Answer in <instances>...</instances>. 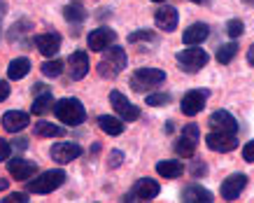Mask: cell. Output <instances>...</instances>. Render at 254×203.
<instances>
[{
	"label": "cell",
	"instance_id": "cell-1",
	"mask_svg": "<svg viewBox=\"0 0 254 203\" xmlns=\"http://www.w3.org/2000/svg\"><path fill=\"white\" fill-rule=\"evenodd\" d=\"M54 115L61 124L79 126L86 119V110L77 98H61V101L54 103Z\"/></svg>",
	"mask_w": 254,
	"mask_h": 203
},
{
	"label": "cell",
	"instance_id": "cell-2",
	"mask_svg": "<svg viewBox=\"0 0 254 203\" xmlns=\"http://www.w3.org/2000/svg\"><path fill=\"white\" fill-rule=\"evenodd\" d=\"M105 52L108 54L103 56V61L98 63V75L105 79H115L126 68V52L122 47H110Z\"/></svg>",
	"mask_w": 254,
	"mask_h": 203
},
{
	"label": "cell",
	"instance_id": "cell-3",
	"mask_svg": "<svg viewBox=\"0 0 254 203\" xmlns=\"http://www.w3.org/2000/svg\"><path fill=\"white\" fill-rule=\"evenodd\" d=\"M65 171H61V168H56V171H45L40 173L38 178L33 180V182H28V192H33V194H52L54 189H59L65 182Z\"/></svg>",
	"mask_w": 254,
	"mask_h": 203
},
{
	"label": "cell",
	"instance_id": "cell-4",
	"mask_svg": "<svg viewBox=\"0 0 254 203\" xmlns=\"http://www.w3.org/2000/svg\"><path fill=\"white\" fill-rule=\"evenodd\" d=\"M177 63L182 66V70L187 72H198L200 68H205L210 61V56L205 49H198L196 45H193L191 49H182V52H177Z\"/></svg>",
	"mask_w": 254,
	"mask_h": 203
},
{
	"label": "cell",
	"instance_id": "cell-5",
	"mask_svg": "<svg viewBox=\"0 0 254 203\" xmlns=\"http://www.w3.org/2000/svg\"><path fill=\"white\" fill-rule=\"evenodd\" d=\"M166 82V72L159 70V68H140V70L133 72L131 77V86L135 91H147L152 86H159Z\"/></svg>",
	"mask_w": 254,
	"mask_h": 203
},
{
	"label": "cell",
	"instance_id": "cell-6",
	"mask_svg": "<svg viewBox=\"0 0 254 203\" xmlns=\"http://www.w3.org/2000/svg\"><path fill=\"white\" fill-rule=\"evenodd\" d=\"M198 140H200V129L196 124H187L185 129H182L180 140L175 142V152L180 156L189 159V156L196 154V145H198Z\"/></svg>",
	"mask_w": 254,
	"mask_h": 203
},
{
	"label": "cell",
	"instance_id": "cell-7",
	"mask_svg": "<svg viewBox=\"0 0 254 203\" xmlns=\"http://www.w3.org/2000/svg\"><path fill=\"white\" fill-rule=\"evenodd\" d=\"M159 192H161V185H159L156 180L140 178L138 182L133 185L131 194L124 196V201H152V199H156V196H159Z\"/></svg>",
	"mask_w": 254,
	"mask_h": 203
},
{
	"label": "cell",
	"instance_id": "cell-8",
	"mask_svg": "<svg viewBox=\"0 0 254 203\" xmlns=\"http://www.w3.org/2000/svg\"><path fill=\"white\" fill-rule=\"evenodd\" d=\"M210 98V91L208 89H193V91H187L182 96V103H180V110L182 115L187 117H196L200 110L205 108V101Z\"/></svg>",
	"mask_w": 254,
	"mask_h": 203
},
{
	"label": "cell",
	"instance_id": "cell-9",
	"mask_svg": "<svg viewBox=\"0 0 254 203\" xmlns=\"http://www.w3.org/2000/svg\"><path fill=\"white\" fill-rule=\"evenodd\" d=\"M205 145H208V149H212V152H222V154H226V152H233V149L238 147V138H236V133H226V131H212L205 135Z\"/></svg>",
	"mask_w": 254,
	"mask_h": 203
},
{
	"label": "cell",
	"instance_id": "cell-10",
	"mask_svg": "<svg viewBox=\"0 0 254 203\" xmlns=\"http://www.w3.org/2000/svg\"><path fill=\"white\" fill-rule=\"evenodd\" d=\"M110 105L115 108V112L124 119V122H135V119H140V108L133 105V103L128 101L122 91H117V89L110 91Z\"/></svg>",
	"mask_w": 254,
	"mask_h": 203
},
{
	"label": "cell",
	"instance_id": "cell-11",
	"mask_svg": "<svg viewBox=\"0 0 254 203\" xmlns=\"http://www.w3.org/2000/svg\"><path fill=\"white\" fill-rule=\"evenodd\" d=\"M117 40V33L112 28H105V26H100L96 31L89 33V38H86V45L91 52H105L110 45H115Z\"/></svg>",
	"mask_w": 254,
	"mask_h": 203
},
{
	"label": "cell",
	"instance_id": "cell-12",
	"mask_svg": "<svg viewBox=\"0 0 254 203\" xmlns=\"http://www.w3.org/2000/svg\"><path fill=\"white\" fill-rule=\"evenodd\" d=\"M247 187V175L245 173H233L222 182V199L224 201H236L240 196V192Z\"/></svg>",
	"mask_w": 254,
	"mask_h": 203
},
{
	"label": "cell",
	"instance_id": "cell-13",
	"mask_svg": "<svg viewBox=\"0 0 254 203\" xmlns=\"http://www.w3.org/2000/svg\"><path fill=\"white\" fill-rule=\"evenodd\" d=\"M210 129H215V131H226V133H238V122L233 117L229 110H215L208 119Z\"/></svg>",
	"mask_w": 254,
	"mask_h": 203
},
{
	"label": "cell",
	"instance_id": "cell-14",
	"mask_svg": "<svg viewBox=\"0 0 254 203\" xmlns=\"http://www.w3.org/2000/svg\"><path fill=\"white\" fill-rule=\"evenodd\" d=\"M38 171V164L35 161H28V159H9L7 161V173L14 180H31Z\"/></svg>",
	"mask_w": 254,
	"mask_h": 203
},
{
	"label": "cell",
	"instance_id": "cell-15",
	"mask_svg": "<svg viewBox=\"0 0 254 203\" xmlns=\"http://www.w3.org/2000/svg\"><path fill=\"white\" fill-rule=\"evenodd\" d=\"M35 47H38V52L42 56L54 59L59 54V49H61V35L59 33H40L35 38Z\"/></svg>",
	"mask_w": 254,
	"mask_h": 203
},
{
	"label": "cell",
	"instance_id": "cell-16",
	"mask_svg": "<svg viewBox=\"0 0 254 203\" xmlns=\"http://www.w3.org/2000/svg\"><path fill=\"white\" fill-rule=\"evenodd\" d=\"M177 21H180V14H177V9L173 7V5H161V7L154 12V24L166 33L175 31Z\"/></svg>",
	"mask_w": 254,
	"mask_h": 203
},
{
	"label": "cell",
	"instance_id": "cell-17",
	"mask_svg": "<svg viewBox=\"0 0 254 203\" xmlns=\"http://www.w3.org/2000/svg\"><path fill=\"white\" fill-rule=\"evenodd\" d=\"M49 154H52V159L59 161V164H70V161H75V159L82 154V147H79L77 142H56Z\"/></svg>",
	"mask_w": 254,
	"mask_h": 203
},
{
	"label": "cell",
	"instance_id": "cell-18",
	"mask_svg": "<svg viewBox=\"0 0 254 203\" xmlns=\"http://www.w3.org/2000/svg\"><path fill=\"white\" fill-rule=\"evenodd\" d=\"M0 124H2V129H5V131L19 133V131H23L26 126L31 124V119H28V115H26V112H21V110H9V112H5V115H2Z\"/></svg>",
	"mask_w": 254,
	"mask_h": 203
},
{
	"label": "cell",
	"instance_id": "cell-19",
	"mask_svg": "<svg viewBox=\"0 0 254 203\" xmlns=\"http://www.w3.org/2000/svg\"><path fill=\"white\" fill-rule=\"evenodd\" d=\"M68 70H70V77L72 79L86 77V72H89V54L82 52V49L72 52L68 59Z\"/></svg>",
	"mask_w": 254,
	"mask_h": 203
},
{
	"label": "cell",
	"instance_id": "cell-20",
	"mask_svg": "<svg viewBox=\"0 0 254 203\" xmlns=\"http://www.w3.org/2000/svg\"><path fill=\"white\" fill-rule=\"evenodd\" d=\"M208 35H210V26L203 24V21H196V24H191L189 28H185V33H182V42L189 45V47H193V45H203V42L208 40Z\"/></svg>",
	"mask_w": 254,
	"mask_h": 203
},
{
	"label": "cell",
	"instance_id": "cell-21",
	"mask_svg": "<svg viewBox=\"0 0 254 203\" xmlns=\"http://www.w3.org/2000/svg\"><path fill=\"white\" fill-rule=\"evenodd\" d=\"M182 201L185 203H212V192L200 185H189V187L182 192Z\"/></svg>",
	"mask_w": 254,
	"mask_h": 203
},
{
	"label": "cell",
	"instance_id": "cell-22",
	"mask_svg": "<svg viewBox=\"0 0 254 203\" xmlns=\"http://www.w3.org/2000/svg\"><path fill=\"white\" fill-rule=\"evenodd\" d=\"M156 173L166 180H175L185 173V164L182 161H173V159H166V161H159L156 164Z\"/></svg>",
	"mask_w": 254,
	"mask_h": 203
},
{
	"label": "cell",
	"instance_id": "cell-23",
	"mask_svg": "<svg viewBox=\"0 0 254 203\" xmlns=\"http://www.w3.org/2000/svg\"><path fill=\"white\" fill-rule=\"evenodd\" d=\"M31 72V61L26 56H19V59H12L7 66V77L9 79H23Z\"/></svg>",
	"mask_w": 254,
	"mask_h": 203
},
{
	"label": "cell",
	"instance_id": "cell-24",
	"mask_svg": "<svg viewBox=\"0 0 254 203\" xmlns=\"http://www.w3.org/2000/svg\"><path fill=\"white\" fill-rule=\"evenodd\" d=\"M98 126L103 129V133L108 135H122L124 133V119L122 117H110V115H100Z\"/></svg>",
	"mask_w": 254,
	"mask_h": 203
},
{
	"label": "cell",
	"instance_id": "cell-25",
	"mask_svg": "<svg viewBox=\"0 0 254 203\" xmlns=\"http://www.w3.org/2000/svg\"><path fill=\"white\" fill-rule=\"evenodd\" d=\"M33 131H35L38 138H59V135H65V129L52 124V122H38V124L33 126Z\"/></svg>",
	"mask_w": 254,
	"mask_h": 203
},
{
	"label": "cell",
	"instance_id": "cell-26",
	"mask_svg": "<svg viewBox=\"0 0 254 203\" xmlns=\"http://www.w3.org/2000/svg\"><path fill=\"white\" fill-rule=\"evenodd\" d=\"M49 110H54V96L49 94V91L35 96V101H33V105H31L33 115H47Z\"/></svg>",
	"mask_w": 254,
	"mask_h": 203
},
{
	"label": "cell",
	"instance_id": "cell-27",
	"mask_svg": "<svg viewBox=\"0 0 254 203\" xmlns=\"http://www.w3.org/2000/svg\"><path fill=\"white\" fill-rule=\"evenodd\" d=\"M236 54H238V45H236V42L222 45V47L217 49V61L222 63V66H229V63L236 59Z\"/></svg>",
	"mask_w": 254,
	"mask_h": 203
},
{
	"label": "cell",
	"instance_id": "cell-28",
	"mask_svg": "<svg viewBox=\"0 0 254 203\" xmlns=\"http://www.w3.org/2000/svg\"><path fill=\"white\" fill-rule=\"evenodd\" d=\"M63 16L68 19V21H75V24H79V21H84L86 19V9L79 5V2H72V5H65V9H63Z\"/></svg>",
	"mask_w": 254,
	"mask_h": 203
},
{
	"label": "cell",
	"instance_id": "cell-29",
	"mask_svg": "<svg viewBox=\"0 0 254 203\" xmlns=\"http://www.w3.org/2000/svg\"><path fill=\"white\" fill-rule=\"evenodd\" d=\"M40 70H42L45 77H59V75L63 72V61L54 56V61H45L42 66H40Z\"/></svg>",
	"mask_w": 254,
	"mask_h": 203
},
{
	"label": "cell",
	"instance_id": "cell-30",
	"mask_svg": "<svg viewBox=\"0 0 254 203\" xmlns=\"http://www.w3.org/2000/svg\"><path fill=\"white\" fill-rule=\"evenodd\" d=\"M226 33H229L233 40L240 38V35L245 33V24H243L240 19H229V21H226Z\"/></svg>",
	"mask_w": 254,
	"mask_h": 203
},
{
	"label": "cell",
	"instance_id": "cell-31",
	"mask_svg": "<svg viewBox=\"0 0 254 203\" xmlns=\"http://www.w3.org/2000/svg\"><path fill=\"white\" fill-rule=\"evenodd\" d=\"M128 42L135 45V42H156V35L152 31H135L128 35Z\"/></svg>",
	"mask_w": 254,
	"mask_h": 203
},
{
	"label": "cell",
	"instance_id": "cell-32",
	"mask_svg": "<svg viewBox=\"0 0 254 203\" xmlns=\"http://www.w3.org/2000/svg\"><path fill=\"white\" fill-rule=\"evenodd\" d=\"M170 103V94H149L147 96V105L152 108H161V105H168Z\"/></svg>",
	"mask_w": 254,
	"mask_h": 203
},
{
	"label": "cell",
	"instance_id": "cell-33",
	"mask_svg": "<svg viewBox=\"0 0 254 203\" xmlns=\"http://www.w3.org/2000/svg\"><path fill=\"white\" fill-rule=\"evenodd\" d=\"M243 159H245L247 164H254V140L243 145Z\"/></svg>",
	"mask_w": 254,
	"mask_h": 203
},
{
	"label": "cell",
	"instance_id": "cell-34",
	"mask_svg": "<svg viewBox=\"0 0 254 203\" xmlns=\"http://www.w3.org/2000/svg\"><path fill=\"white\" fill-rule=\"evenodd\" d=\"M2 203H28V196L23 192H16V194H7L2 199Z\"/></svg>",
	"mask_w": 254,
	"mask_h": 203
},
{
	"label": "cell",
	"instance_id": "cell-35",
	"mask_svg": "<svg viewBox=\"0 0 254 203\" xmlns=\"http://www.w3.org/2000/svg\"><path fill=\"white\" fill-rule=\"evenodd\" d=\"M9 152H12V145H9L5 138H0V161H7Z\"/></svg>",
	"mask_w": 254,
	"mask_h": 203
},
{
	"label": "cell",
	"instance_id": "cell-36",
	"mask_svg": "<svg viewBox=\"0 0 254 203\" xmlns=\"http://www.w3.org/2000/svg\"><path fill=\"white\" fill-rule=\"evenodd\" d=\"M122 161H124V154L119 152V149H115V152L110 154V168H119V166H122Z\"/></svg>",
	"mask_w": 254,
	"mask_h": 203
},
{
	"label": "cell",
	"instance_id": "cell-37",
	"mask_svg": "<svg viewBox=\"0 0 254 203\" xmlns=\"http://www.w3.org/2000/svg\"><path fill=\"white\" fill-rule=\"evenodd\" d=\"M205 173H208V166H205V164H200V161H196V164H193V168H191L193 178H200V175H205Z\"/></svg>",
	"mask_w": 254,
	"mask_h": 203
},
{
	"label": "cell",
	"instance_id": "cell-38",
	"mask_svg": "<svg viewBox=\"0 0 254 203\" xmlns=\"http://www.w3.org/2000/svg\"><path fill=\"white\" fill-rule=\"evenodd\" d=\"M9 91H12V89H9V82H5V79H0V103L5 101V98H7Z\"/></svg>",
	"mask_w": 254,
	"mask_h": 203
},
{
	"label": "cell",
	"instance_id": "cell-39",
	"mask_svg": "<svg viewBox=\"0 0 254 203\" xmlns=\"http://www.w3.org/2000/svg\"><path fill=\"white\" fill-rule=\"evenodd\" d=\"M33 94H35V96L47 94V84H33Z\"/></svg>",
	"mask_w": 254,
	"mask_h": 203
},
{
	"label": "cell",
	"instance_id": "cell-40",
	"mask_svg": "<svg viewBox=\"0 0 254 203\" xmlns=\"http://www.w3.org/2000/svg\"><path fill=\"white\" fill-rule=\"evenodd\" d=\"M247 61H250V66H254V45L247 49Z\"/></svg>",
	"mask_w": 254,
	"mask_h": 203
},
{
	"label": "cell",
	"instance_id": "cell-41",
	"mask_svg": "<svg viewBox=\"0 0 254 203\" xmlns=\"http://www.w3.org/2000/svg\"><path fill=\"white\" fill-rule=\"evenodd\" d=\"M26 142H28V140H23V138H19V140L14 142V147H19V149H26V147H28Z\"/></svg>",
	"mask_w": 254,
	"mask_h": 203
},
{
	"label": "cell",
	"instance_id": "cell-42",
	"mask_svg": "<svg viewBox=\"0 0 254 203\" xmlns=\"http://www.w3.org/2000/svg\"><path fill=\"white\" fill-rule=\"evenodd\" d=\"M7 185H9L7 180H2V178H0V192H2V189H7Z\"/></svg>",
	"mask_w": 254,
	"mask_h": 203
},
{
	"label": "cell",
	"instance_id": "cell-43",
	"mask_svg": "<svg viewBox=\"0 0 254 203\" xmlns=\"http://www.w3.org/2000/svg\"><path fill=\"white\" fill-rule=\"evenodd\" d=\"M191 2H196V5H208L210 0H191Z\"/></svg>",
	"mask_w": 254,
	"mask_h": 203
},
{
	"label": "cell",
	"instance_id": "cell-44",
	"mask_svg": "<svg viewBox=\"0 0 254 203\" xmlns=\"http://www.w3.org/2000/svg\"><path fill=\"white\" fill-rule=\"evenodd\" d=\"M243 2H247V5H254V0H243Z\"/></svg>",
	"mask_w": 254,
	"mask_h": 203
},
{
	"label": "cell",
	"instance_id": "cell-45",
	"mask_svg": "<svg viewBox=\"0 0 254 203\" xmlns=\"http://www.w3.org/2000/svg\"><path fill=\"white\" fill-rule=\"evenodd\" d=\"M152 2H166V0H152Z\"/></svg>",
	"mask_w": 254,
	"mask_h": 203
}]
</instances>
